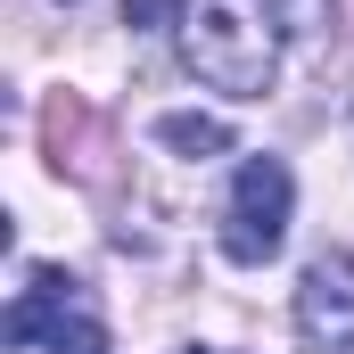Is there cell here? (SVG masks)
<instances>
[{
	"label": "cell",
	"mask_w": 354,
	"mask_h": 354,
	"mask_svg": "<svg viewBox=\"0 0 354 354\" xmlns=\"http://www.w3.org/2000/svg\"><path fill=\"white\" fill-rule=\"evenodd\" d=\"M41 354H107V330H99L83 305H75V313H66V322H58V330L41 338Z\"/></svg>",
	"instance_id": "obj_6"
},
{
	"label": "cell",
	"mask_w": 354,
	"mask_h": 354,
	"mask_svg": "<svg viewBox=\"0 0 354 354\" xmlns=\"http://www.w3.org/2000/svg\"><path fill=\"white\" fill-rule=\"evenodd\" d=\"M288 214H297V181L280 157H248L231 174V214H223V256L231 264H272L280 239H288Z\"/></svg>",
	"instance_id": "obj_2"
},
{
	"label": "cell",
	"mask_w": 354,
	"mask_h": 354,
	"mask_svg": "<svg viewBox=\"0 0 354 354\" xmlns=\"http://www.w3.org/2000/svg\"><path fill=\"white\" fill-rule=\"evenodd\" d=\"M181 17H189V0H124V25L132 33H165V25L181 33Z\"/></svg>",
	"instance_id": "obj_7"
},
{
	"label": "cell",
	"mask_w": 354,
	"mask_h": 354,
	"mask_svg": "<svg viewBox=\"0 0 354 354\" xmlns=\"http://www.w3.org/2000/svg\"><path fill=\"white\" fill-rule=\"evenodd\" d=\"M66 313H75V280L58 264H33L25 288H17V305H8V346H41Z\"/></svg>",
	"instance_id": "obj_4"
},
{
	"label": "cell",
	"mask_w": 354,
	"mask_h": 354,
	"mask_svg": "<svg viewBox=\"0 0 354 354\" xmlns=\"http://www.w3.org/2000/svg\"><path fill=\"white\" fill-rule=\"evenodd\" d=\"M181 354H223V346H181Z\"/></svg>",
	"instance_id": "obj_9"
},
{
	"label": "cell",
	"mask_w": 354,
	"mask_h": 354,
	"mask_svg": "<svg viewBox=\"0 0 354 354\" xmlns=\"http://www.w3.org/2000/svg\"><path fill=\"white\" fill-rule=\"evenodd\" d=\"M157 140L174 157H223L231 149V124L223 115H198V107H174V115H157Z\"/></svg>",
	"instance_id": "obj_5"
},
{
	"label": "cell",
	"mask_w": 354,
	"mask_h": 354,
	"mask_svg": "<svg viewBox=\"0 0 354 354\" xmlns=\"http://www.w3.org/2000/svg\"><path fill=\"white\" fill-rule=\"evenodd\" d=\"M297 8V33H313V17H322V0H288Z\"/></svg>",
	"instance_id": "obj_8"
},
{
	"label": "cell",
	"mask_w": 354,
	"mask_h": 354,
	"mask_svg": "<svg viewBox=\"0 0 354 354\" xmlns=\"http://www.w3.org/2000/svg\"><path fill=\"white\" fill-rule=\"evenodd\" d=\"M280 0H189L181 17V66L206 91H231V99H264L280 75Z\"/></svg>",
	"instance_id": "obj_1"
},
{
	"label": "cell",
	"mask_w": 354,
	"mask_h": 354,
	"mask_svg": "<svg viewBox=\"0 0 354 354\" xmlns=\"http://www.w3.org/2000/svg\"><path fill=\"white\" fill-rule=\"evenodd\" d=\"M297 330L313 354H354V256L330 248L297 280Z\"/></svg>",
	"instance_id": "obj_3"
}]
</instances>
